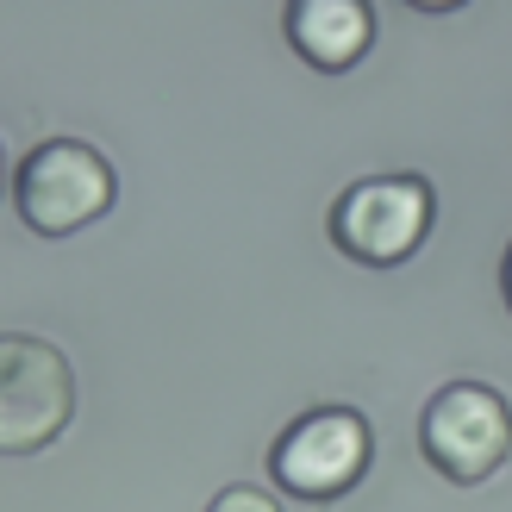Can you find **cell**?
I'll use <instances>...</instances> for the list:
<instances>
[{
	"label": "cell",
	"mask_w": 512,
	"mask_h": 512,
	"mask_svg": "<svg viewBox=\"0 0 512 512\" xmlns=\"http://www.w3.org/2000/svg\"><path fill=\"white\" fill-rule=\"evenodd\" d=\"M75 419L69 356L44 338H0V456L57 444Z\"/></svg>",
	"instance_id": "obj_1"
},
{
	"label": "cell",
	"mask_w": 512,
	"mask_h": 512,
	"mask_svg": "<svg viewBox=\"0 0 512 512\" xmlns=\"http://www.w3.org/2000/svg\"><path fill=\"white\" fill-rule=\"evenodd\" d=\"M13 200H19V219L32 225V232L69 238V232H82V225H94L113 207V169L94 144L50 138L19 163Z\"/></svg>",
	"instance_id": "obj_2"
},
{
	"label": "cell",
	"mask_w": 512,
	"mask_h": 512,
	"mask_svg": "<svg viewBox=\"0 0 512 512\" xmlns=\"http://www.w3.org/2000/svg\"><path fill=\"white\" fill-rule=\"evenodd\" d=\"M0 188H7V163H0Z\"/></svg>",
	"instance_id": "obj_9"
},
{
	"label": "cell",
	"mask_w": 512,
	"mask_h": 512,
	"mask_svg": "<svg viewBox=\"0 0 512 512\" xmlns=\"http://www.w3.org/2000/svg\"><path fill=\"white\" fill-rule=\"evenodd\" d=\"M506 300H512V250H506Z\"/></svg>",
	"instance_id": "obj_8"
},
{
	"label": "cell",
	"mask_w": 512,
	"mask_h": 512,
	"mask_svg": "<svg viewBox=\"0 0 512 512\" xmlns=\"http://www.w3.org/2000/svg\"><path fill=\"white\" fill-rule=\"evenodd\" d=\"M431 188L419 175H375V182H356L338 207H331V238H338L344 256L369 269L406 263L425 232H431Z\"/></svg>",
	"instance_id": "obj_5"
},
{
	"label": "cell",
	"mask_w": 512,
	"mask_h": 512,
	"mask_svg": "<svg viewBox=\"0 0 512 512\" xmlns=\"http://www.w3.org/2000/svg\"><path fill=\"white\" fill-rule=\"evenodd\" d=\"M369 419L350 406H319V413L294 419L281 431V444L269 450V469L281 481V494L294 500H338L350 494L369 469Z\"/></svg>",
	"instance_id": "obj_4"
},
{
	"label": "cell",
	"mask_w": 512,
	"mask_h": 512,
	"mask_svg": "<svg viewBox=\"0 0 512 512\" xmlns=\"http://www.w3.org/2000/svg\"><path fill=\"white\" fill-rule=\"evenodd\" d=\"M419 444L431 456V469L450 481H488L512 456V406L481 388V381H450L444 394H431L419 419Z\"/></svg>",
	"instance_id": "obj_3"
},
{
	"label": "cell",
	"mask_w": 512,
	"mask_h": 512,
	"mask_svg": "<svg viewBox=\"0 0 512 512\" xmlns=\"http://www.w3.org/2000/svg\"><path fill=\"white\" fill-rule=\"evenodd\" d=\"M288 38L313 69H350L375 38V13L363 0H300L288 7Z\"/></svg>",
	"instance_id": "obj_6"
},
{
	"label": "cell",
	"mask_w": 512,
	"mask_h": 512,
	"mask_svg": "<svg viewBox=\"0 0 512 512\" xmlns=\"http://www.w3.org/2000/svg\"><path fill=\"white\" fill-rule=\"evenodd\" d=\"M207 512H281V500L263 494V488H225Z\"/></svg>",
	"instance_id": "obj_7"
}]
</instances>
